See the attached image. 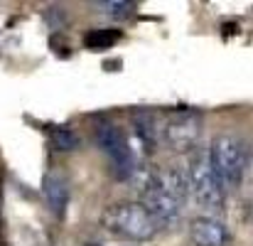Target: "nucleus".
Segmentation results:
<instances>
[{
	"instance_id": "obj_1",
	"label": "nucleus",
	"mask_w": 253,
	"mask_h": 246,
	"mask_svg": "<svg viewBox=\"0 0 253 246\" xmlns=\"http://www.w3.org/2000/svg\"><path fill=\"white\" fill-rule=\"evenodd\" d=\"M187 195H189V180L174 167H160L148 172L140 187V204L163 227L179 219Z\"/></svg>"
},
{
	"instance_id": "obj_2",
	"label": "nucleus",
	"mask_w": 253,
	"mask_h": 246,
	"mask_svg": "<svg viewBox=\"0 0 253 246\" xmlns=\"http://www.w3.org/2000/svg\"><path fill=\"white\" fill-rule=\"evenodd\" d=\"M106 227L128 242H148L160 224L140 202H121L106 212Z\"/></svg>"
},
{
	"instance_id": "obj_3",
	"label": "nucleus",
	"mask_w": 253,
	"mask_h": 246,
	"mask_svg": "<svg viewBox=\"0 0 253 246\" xmlns=\"http://www.w3.org/2000/svg\"><path fill=\"white\" fill-rule=\"evenodd\" d=\"M96 146L106 155L116 180H128L138 170L135 167L138 160H135V153H133V143L128 141V136L123 133L121 126H116L111 121H98L96 123Z\"/></svg>"
},
{
	"instance_id": "obj_4",
	"label": "nucleus",
	"mask_w": 253,
	"mask_h": 246,
	"mask_svg": "<svg viewBox=\"0 0 253 246\" xmlns=\"http://www.w3.org/2000/svg\"><path fill=\"white\" fill-rule=\"evenodd\" d=\"M189 192L194 195V199L204 207V209H221L224 199H226V187L221 182V177L216 175L214 165L209 160V148L207 150H194L192 160H189Z\"/></svg>"
},
{
	"instance_id": "obj_5",
	"label": "nucleus",
	"mask_w": 253,
	"mask_h": 246,
	"mask_svg": "<svg viewBox=\"0 0 253 246\" xmlns=\"http://www.w3.org/2000/svg\"><path fill=\"white\" fill-rule=\"evenodd\" d=\"M209 160L214 165L216 175L221 177L224 187H239L244 175H246V167H249V150H246V143L231 133H224V136H216L214 143L209 146Z\"/></svg>"
},
{
	"instance_id": "obj_6",
	"label": "nucleus",
	"mask_w": 253,
	"mask_h": 246,
	"mask_svg": "<svg viewBox=\"0 0 253 246\" xmlns=\"http://www.w3.org/2000/svg\"><path fill=\"white\" fill-rule=\"evenodd\" d=\"M160 136L172 153H194L202 136V118L192 111H179L163 126Z\"/></svg>"
},
{
	"instance_id": "obj_7",
	"label": "nucleus",
	"mask_w": 253,
	"mask_h": 246,
	"mask_svg": "<svg viewBox=\"0 0 253 246\" xmlns=\"http://www.w3.org/2000/svg\"><path fill=\"white\" fill-rule=\"evenodd\" d=\"M42 195H44V202H47L49 212L57 219H64L67 207H69V199H72V185H69V180L62 172L49 170L42 177Z\"/></svg>"
},
{
	"instance_id": "obj_8",
	"label": "nucleus",
	"mask_w": 253,
	"mask_h": 246,
	"mask_svg": "<svg viewBox=\"0 0 253 246\" xmlns=\"http://www.w3.org/2000/svg\"><path fill=\"white\" fill-rule=\"evenodd\" d=\"M189 237L194 246H229L231 232L224 222L214 217H197L189 227Z\"/></svg>"
},
{
	"instance_id": "obj_9",
	"label": "nucleus",
	"mask_w": 253,
	"mask_h": 246,
	"mask_svg": "<svg viewBox=\"0 0 253 246\" xmlns=\"http://www.w3.org/2000/svg\"><path fill=\"white\" fill-rule=\"evenodd\" d=\"M133 126H135V138L143 143V146H153L158 141V128H155V118L153 113H135L133 116Z\"/></svg>"
},
{
	"instance_id": "obj_10",
	"label": "nucleus",
	"mask_w": 253,
	"mask_h": 246,
	"mask_svg": "<svg viewBox=\"0 0 253 246\" xmlns=\"http://www.w3.org/2000/svg\"><path fill=\"white\" fill-rule=\"evenodd\" d=\"M49 138H52V148L59 150V153H72V150H77L82 146V138L69 126H57L49 133Z\"/></svg>"
},
{
	"instance_id": "obj_11",
	"label": "nucleus",
	"mask_w": 253,
	"mask_h": 246,
	"mask_svg": "<svg viewBox=\"0 0 253 246\" xmlns=\"http://www.w3.org/2000/svg\"><path fill=\"white\" fill-rule=\"evenodd\" d=\"M118 40H121V32H118V30H113V27H101V30L86 32L84 45L88 49H108V47H113Z\"/></svg>"
},
{
	"instance_id": "obj_12",
	"label": "nucleus",
	"mask_w": 253,
	"mask_h": 246,
	"mask_svg": "<svg viewBox=\"0 0 253 246\" xmlns=\"http://www.w3.org/2000/svg\"><path fill=\"white\" fill-rule=\"evenodd\" d=\"M93 7L113 20H128L133 12H135V5L133 2H123V0H111V2H93Z\"/></svg>"
}]
</instances>
